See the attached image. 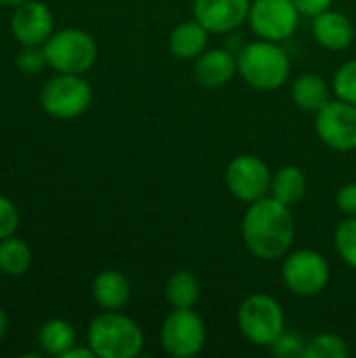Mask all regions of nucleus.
I'll return each instance as SVG.
<instances>
[{
  "label": "nucleus",
  "mask_w": 356,
  "mask_h": 358,
  "mask_svg": "<svg viewBox=\"0 0 356 358\" xmlns=\"http://www.w3.org/2000/svg\"><path fill=\"white\" fill-rule=\"evenodd\" d=\"M237 325L250 344L271 348L285 331V313L273 296L252 294L237 308Z\"/></svg>",
  "instance_id": "20e7f679"
},
{
  "label": "nucleus",
  "mask_w": 356,
  "mask_h": 358,
  "mask_svg": "<svg viewBox=\"0 0 356 358\" xmlns=\"http://www.w3.org/2000/svg\"><path fill=\"white\" fill-rule=\"evenodd\" d=\"M17 229H19V212L8 197L0 195V241L15 235Z\"/></svg>",
  "instance_id": "cd10ccee"
},
{
  "label": "nucleus",
  "mask_w": 356,
  "mask_h": 358,
  "mask_svg": "<svg viewBox=\"0 0 356 358\" xmlns=\"http://www.w3.org/2000/svg\"><path fill=\"white\" fill-rule=\"evenodd\" d=\"M6 331H8V317H6V313L2 310V306H0V342L4 340Z\"/></svg>",
  "instance_id": "2f4dec72"
},
{
  "label": "nucleus",
  "mask_w": 356,
  "mask_h": 358,
  "mask_svg": "<svg viewBox=\"0 0 356 358\" xmlns=\"http://www.w3.org/2000/svg\"><path fill=\"white\" fill-rule=\"evenodd\" d=\"M23 2H27V0H0V6H6V8H15V6H19V4H23Z\"/></svg>",
  "instance_id": "473e14b6"
},
{
  "label": "nucleus",
  "mask_w": 356,
  "mask_h": 358,
  "mask_svg": "<svg viewBox=\"0 0 356 358\" xmlns=\"http://www.w3.org/2000/svg\"><path fill=\"white\" fill-rule=\"evenodd\" d=\"M329 262L317 250H296L285 256L281 266L283 285L300 298L319 296L329 283Z\"/></svg>",
  "instance_id": "6e6552de"
},
{
  "label": "nucleus",
  "mask_w": 356,
  "mask_h": 358,
  "mask_svg": "<svg viewBox=\"0 0 356 358\" xmlns=\"http://www.w3.org/2000/svg\"><path fill=\"white\" fill-rule=\"evenodd\" d=\"M52 13L44 2L27 0L13 8L10 34L21 46H42L52 36Z\"/></svg>",
  "instance_id": "f8f14e48"
},
{
  "label": "nucleus",
  "mask_w": 356,
  "mask_h": 358,
  "mask_svg": "<svg viewBox=\"0 0 356 358\" xmlns=\"http://www.w3.org/2000/svg\"><path fill=\"white\" fill-rule=\"evenodd\" d=\"M208 340L204 319L193 308H174L162 323L159 342L166 355L174 358L197 357Z\"/></svg>",
  "instance_id": "0eeeda50"
},
{
  "label": "nucleus",
  "mask_w": 356,
  "mask_h": 358,
  "mask_svg": "<svg viewBox=\"0 0 356 358\" xmlns=\"http://www.w3.org/2000/svg\"><path fill=\"white\" fill-rule=\"evenodd\" d=\"M29 266H31V250L23 239L10 235V237L0 241V271H2V275L21 277L27 273Z\"/></svg>",
  "instance_id": "4be33fe9"
},
{
  "label": "nucleus",
  "mask_w": 356,
  "mask_h": 358,
  "mask_svg": "<svg viewBox=\"0 0 356 358\" xmlns=\"http://www.w3.org/2000/svg\"><path fill=\"white\" fill-rule=\"evenodd\" d=\"M237 73V55L227 48L204 50L193 61V76L204 88H220L231 82Z\"/></svg>",
  "instance_id": "4468645a"
},
{
  "label": "nucleus",
  "mask_w": 356,
  "mask_h": 358,
  "mask_svg": "<svg viewBox=\"0 0 356 358\" xmlns=\"http://www.w3.org/2000/svg\"><path fill=\"white\" fill-rule=\"evenodd\" d=\"M92 298L103 310H122L130 300V281L124 273L107 268L92 281Z\"/></svg>",
  "instance_id": "f3484780"
},
{
  "label": "nucleus",
  "mask_w": 356,
  "mask_h": 358,
  "mask_svg": "<svg viewBox=\"0 0 356 358\" xmlns=\"http://www.w3.org/2000/svg\"><path fill=\"white\" fill-rule=\"evenodd\" d=\"M252 0H195L193 17L210 34H229L248 23Z\"/></svg>",
  "instance_id": "ddd939ff"
},
{
  "label": "nucleus",
  "mask_w": 356,
  "mask_h": 358,
  "mask_svg": "<svg viewBox=\"0 0 356 358\" xmlns=\"http://www.w3.org/2000/svg\"><path fill=\"white\" fill-rule=\"evenodd\" d=\"M97 355L92 352V348L90 346H86V348H78V346H71L65 355L61 358H94Z\"/></svg>",
  "instance_id": "7c9ffc66"
},
{
  "label": "nucleus",
  "mask_w": 356,
  "mask_h": 358,
  "mask_svg": "<svg viewBox=\"0 0 356 358\" xmlns=\"http://www.w3.org/2000/svg\"><path fill=\"white\" fill-rule=\"evenodd\" d=\"M336 203H338L342 214H346L350 218H356V182H348V185H344L338 191Z\"/></svg>",
  "instance_id": "c85d7f7f"
},
{
  "label": "nucleus",
  "mask_w": 356,
  "mask_h": 358,
  "mask_svg": "<svg viewBox=\"0 0 356 358\" xmlns=\"http://www.w3.org/2000/svg\"><path fill=\"white\" fill-rule=\"evenodd\" d=\"M86 344L99 358H134L143 352L145 336L134 319L120 310H103L90 321Z\"/></svg>",
  "instance_id": "f03ea898"
},
{
  "label": "nucleus",
  "mask_w": 356,
  "mask_h": 358,
  "mask_svg": "<svg viewBox=\"0 0 356 358\" xmlns=\"http://www.w3.org/2000/svg\"><path fill=\"white\" fill-rule=\"evenodd\" d=\"M164 296L172 308H193L199 302L201 285L191 271H178L168 279Z\"/></svg>",
  "instance_id": "412c9836"
},
{
  "label": "nucleus",
  "mask_w": 356,
  "mask_h": 358,
  "mask_svg": "<svg viewBox=\"0 0 356 358\" xmlns=\"http://www.w3.org/2000/svg\"><path fill=\"white\" fill-rule=\"evenodd\" d=\"M290 57L279 42L254 40L237 52V73L256 90H277L287 82Z\"/></svg>",
  "instance_id": "7ed1b4c3"
},
{
  "label": "nucleus",
  "mask_w": 356,
  "mask_h": 358,
  "mask_svg": "<svg viewBox=\"0 0 356 358\" xmlns=\"http://www.w3.org/2000/svg\"><path fill=\"white\" fill-rule=\"evenodd\" d=\"M210 31L197 21H183L178 23L168 38L170 52L180 61H195L204 50H208Z\"/></svg>",
  "instance_id": "dca6fc26"
},
{
  "label": "nucleus",
  "mask_w": 356,
  "mask_h": 358,
  "mask_svg": "<svg viewBox=\"0 0 356 358\" xmlns=\"http://www.w3.org/2000/svg\"><path fill=\"white\" fill-rule=\"evenodd\" d=\"M241 237L250 254L260 260L285 258L296 239V220L290 206L275 197H262L243 214Z\"/></svg>",
  "instance_id": "f257e3e1"
},
{
  "label": "nucleus",
  "mask_w": 356,
  "mask_h": 358,
  "mask_svg": "<svg viewBox=\"0 0 356 358\" xmlns=\"http://www.w3.org/2000/svg\"><path fill=\"white\" fill-rule=\"evenodd\" d=\"M334 0H294V4L298 6V10L302 15H308V17H315L323 10H327L332 6Z\"/></svg>",
  "instance_id": "c756f323"
},
{
  "label": "nucleus",
  "mask_w": 356,
  "mask_h": 358,
  "mask_svg": "<svg viewBox=\"0 0 356 358\" xmlns=\"http://www.w3.org/2000/svg\"><path fill=\"white\" fill-rule=\"evenodd\" d=\"M334 243L342 262L356 271V218L348 216L338 224L334 233Z\"/></svg>",
  "instance_id": "b1692460"
},
{
  "label": "nucleus",
  "mask_w": 356,
  "mask_h": 358,
  "mask_svg": "<svg viewBox=\"0 0 356 358\" xmlns=\"http://www.w3.org/2000/svg\"><path fill=\"white\" fill-rule=\"evenodd\" d=\"M332 84L317 73H304L292 84V99L306 113H319L332 101Z\"/></svg>",
  "instance_id": "a211bd4d"
},
{
  "label": "nucleus",
  "mask_w": 356,
  "mask_h": 358,
  "mask_svg": "<svg viewBox=\"0 0 356 358\" xmlns=\"http://www.w3.org/2000/svg\"><path fill=\"white\" fill-rule=\"evenodd\" d=\"M300 10L294 0H254L250 6V29L271 42H283L294 36L300 23Z\"/></svg>",
  "instance_id": "9d476101"
},
{
  "label": "nucleus",
  "mask_w": 356,
  "mask_h": 358,
  "mask_svg": "<svg viewBox=\"0 0 356 358\" xmlns=\"http://www.w3.org/2000/svg\"><path fill=\"white\" fill-rule=\"evenodd\" d=\"M304 348H306V342H304L298 334L285 329V331L277 338V342L271 346V352L279 358H304Z\"/></svg>",
  "instance_id": "bb28decb"
},
{
  "label": "nucleus",
  "mask_w": 356,
  "mask_h": 358,
  "mask_svg": "<svg viewBox=\"0 0 356 358\" xmlns=\"http://www.w3.org/2000/svg\"><path fill=\"white\" fill-rule=\"evenodd\" d=\"M332 90L336 99L356 105V59H350L338 67L332 80Z\"/></svg>",
  "instance_id": "393cba45"
},
{
  "label": "nucleus",
  "mask_w": 356,
  "mask_h": 358,
  "mask_svg": "<svg viewBox=\"0 0 356 358\" xmlns=\"http://www.w3.org/2000/svg\"><path fill=\"white\" fill-rule=\"evenodd\" d=\"M350 346L338 334H317L306 342L304 358H348Z\"/></svg>",
  "instance_id": "5701e85b"
},
{
  "label": "nucleus",
  "mask_w": 356,
  "mask_h": 358,
  "mask_svg": "<svg viewBox=\"0 0 356 358\" xmlns=\"http://www.w3.org/2000/svg\"><path fill=\"white\" fill-rule=\"evenodd\" d=\"M306 195V174L298 166H285L273 174L271 182V197L285 206H296Z\"/></svg>",
  "instance_id": "6ab92c4d"
},
{
  "label": "nucleus",
  "mask_w": 356,
  "mask_h": 358,
  "mask_svg": "<svg viewBox=\"0 0 356 358\" xmlns=\"http://www.w3.org/2000/svg\"><path fill=\"white\" fill-rule=\"evenodd\" d=\"M225 182L235 199L243 203H254L271 195L273 174L264 159H260L258 155L243 153L229 162L225 172Z\"/></svg>",
  "instance_id": "1a4fd4ad"
},
{
  "label": "nucleus",
  "mask_w": 356,
  "mask_h": 358,
  "mask_svg": "<svg viewBox=\"0 0 356 358\" xmlns=\"http://www.w3.org/2000/svg\"><path fill=\"white\" fill-rule=\"evenodd\" d=\"M15 61H17L19 71L27 73V76H36V73H40L48 65L42 46H21V50L17 52Z\"/></svg>",
  "instance_id": "a878e982"
},
{
  "label": "nucleus",
  "mask_w": 356,
  "mask_h": 358,
  "mask_svg": "<svg viewBox=\"0 0 356 358\" xmlns=\"http://www.w3.org/2000/svg\"><path fill=\"white\" fill-rule=\"evenodd\" d=\"M0 277H2V271H0Z\"/></svg>",
  "instance_id": "72a5a7b5"
},
{
  "label": "nucleus",
  "mask_w": 356,
  "mask_h": 358,
  "mask_svg": "<svg viewBox=\"0 0 356 358\" xmlns=\"http://www.w3.org/2000/svg\"><path fill=\"white\" fill-rule=\"evenodd\" d=\"M313 36L327 50H346L355 40V23L340 10H323L313 17Z\"/></svg>",
  "instance_id": "2eb2a0df"
},
{
  "label": "nucleus",
  "mask_w": 356,
  "mask_h": 358,
  "mask_svg": "<svg viewBox=\"0 0 356 358\" xmlns=\"http://www.w3.org/2000/svg\"><path fill=\"white\" fill-rule=\"evenodd\" d=\"M315 132L323 145L334 151L356 149V105L346 101H329L315 113Z\"/></svg>",
  "instance_id": "9b49d317"
},
{
  "label": "nucleus",
  "mask_w": 356,
  "mask_h": 358,
  "mask_svg": "<svg viewBox=\"0 0 356 358\" xmlns=\"http://www.w3.org/2000/svg\"><path fill=\"white\" fill-rule=\"evenodd\" d=\"M42 48L48 67H52L57 73H86L99 57L94 38L78 27L52 31Z\"/></svg>",
  "instance_id": "39448f33"
},
{
  "label": "nucleus",
  "mask_w": 356,
  "mask_h": 358,
  "mask_svg": "<svg viewBox=\"0 0 356 358\" xmlns=\"http://www.w3.org/2000/svg\"><path fill=\"white\" fill-rule=\"evenodd\" d=\"M76 329L65 319H50L38 331V344L42 352L50 357H63L71 346H76Z\"/></svg>",
  "instance_id": "aec40b11"
},
{
  "label": "nucleus",
  "mask_w": 356,
  "mask_h": 358,
  "mask_svg": "<svg viewBox=\"0 0 356 358\" xmlns=\"http://www.w3.org/2000/svg\"><path fill=\"white\" fill-rule=\"evenodd\" d=\"M92 105V86L82 73H57L40 90V107L57 120H73Z\"/></svg>",
  "instance_id": "423d86ee"
}]
</instances>
